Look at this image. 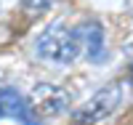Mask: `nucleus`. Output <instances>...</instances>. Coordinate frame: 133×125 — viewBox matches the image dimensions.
Wrapping results in <instances>:
<instances>
[{"label":"nucleus","mask_w":133,"mask_h":125,"mask_svg":"<svg viewBox=\"0 0 133 125\" xmlns=\"http://www.w3.org/2000/svg\"><path fill=\"white\" fill-rule=\"evenodd\" d=\"M35 53H37V59L48 61V64H59V67L72 64L75 59H80V53H85L83 29L69 27L64 21H56L37 37Z\"/></svg>","instance_id":"obj_1"},{"label":"nucleus","mask_w":133,"mask_h":125,"mask_svg":"<svg viewBox=\"0 0 133 125\" xmlns=\"http://www.w3.org/2000/svg\"><path fill=\"white\" fill-rule=\"evenodd\" d=\"M117 104H120V85H107L80 107L75 120H77V125H96V122H101L104 117L112 115Z\"/></svg>","instance_id":"obj_2"},{"label":"nucleus","mask_w":133,"mask_h":125,"mask_svg":"<svg viewBox=\"0 0 133 125\" xmlns=\"http://www.w3.org/2000/svg\"><path fill=\"white\" fill-rule=\"evenodd\" d=\"M29 104H32L37 117H51V115H59V112H64L69 107V93H66L61 85L40 83L29 93Z\"/></svg>","instance_id":"obj_3"},{"label":"nucleus","mask_w":133,"mask_h":125,"mask_svg":"<svg viewBox=\"0 0 133 125\" xmlns=\"http://www.w3.org/2000/svg\"><path fill=\"white\" fill-rule=\"evenodd\" d=\"M0 117H14L21 125H37L40 117L35 115L29 98H24L14 88H3L0 90Z\"/></svg>","instance_id":"obj_4"},{"label":"nucleus","mask_w":133,"mask_h":125,"mask_svg":"<svg viewBox=\"0 0 133 125\" xmlns=\"http://www.w3.org/2000/svg\"><path fill=\"white\" fill-rule=\"evenodd\" d=\"M83 29V40H85V56L91 61H101L104 59V27L98 21H88V24H80Z\"/></svg>","instance_id":"obj_5"},{"label":"nucleus","mask_w":133,"mask_h":125,"mask_svg":"<svg viewBox=\"0 0 133 125\" xmlns=\"http://www.w3.org/2000/svg\"><path fill=\"white\" fill-rule=\"evenodd\" d=\"M53 3H56V0H21V8H24L29 16H37L43 11H48Z\"/></svg>","instance_id":"obj_6"}]
</instances>
